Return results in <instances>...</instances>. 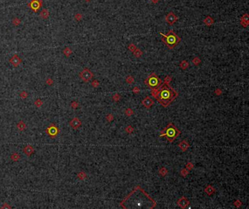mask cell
<instances>
[{
    "instance_id": "6da1fadb",
    "label": "cell",
    "mask_w": 249,
    "mask_h": 209,
    "mask_svg": "<svg viewBox=\"0 0 249 209\" xmlns=\"http://www.w3.org/2000/svg\"><path fill=\"white\" fill-rule=\"evenodd\" d=\"M122 204H125L124 208L127 209H151V204H154L151 199L145 192L141 190H134L127 198L124 200Z\"/></svg>"
},
{
    "instance_id": "7a4b0ae2",
    "label": "cell",
    "mask_w": 249,
    "mask_h": 209,
    "mask_svg": "<svg viewBox=\"0 0 249 209\" xmlns=\"http://www.w3.org/2000/svg\"><path fill=\"white\" fill-rule=\"evenodd\" d=\"M153 90L156 92V94H153V96L164 107L169 106L178 96L177 92L167 83L161 85L159 89Z\"/></svg>"
},
{
    "instance_id": "3957f363",
    "label": "cell",
    "mask_w": 249,
    "mask_h": 209,
    "mask_svg": "<svg viewBox=\"0 0 249 209\" xmlns=\"http://www.w3.org/2000/svg\"><path fill=\"white\" fill-rule=\"evenodd\" d=\"M179 134L180 131L177 129V128L172 123H170L166 127L164 132L161 133V136H165L168 141L173 142L179 136Z\"/></svg>"
},
{
    "instance_id": "277c9868",
    "label": "cell",
    "mask_w": 249,
    "mask_h": 209,
    "mask_svg": "<svg viewBox=\"0 0 249 209\" xmlns=\"http://www.w3.org/2000/svg\"><path fill=\"white\" fill-rule=\"evenodd\" d=\"M160 34L162 35L163 37H164V39H163L162 41L170 49L175 48L181 40V39L179 38L178 37V35L175 32H173V31H170V32L168 33L167 35H164L162 33H160Z\"/></svg>"
},
{
    "instance_id": "5b68a950",
    "label": "cell",
    "mask_w": 249,
    "mask_h": 209,
    "mask_svg": "<svg viewBox=\"0 0 249 209\" xmlns=\"http://www.w3.org/2000/svg\"><path fill=\"white\" fill-rule=\"evenodd\" d=\"M145 83L152 90H157L161 87L162 82L156 74L153 73L145 79Z\"/></svg>"
},
{
    "instance_id": "8992f818",
    "label": "cell",
    "mask_w": 249,
    "mask_h": 209,
    "mask_svg": "<svg viewBox=\"0 0 249 209\" xmlns=\"http://www.w3.org/2000/svg\"><path fill=\"white\" fill-rule=\"evenodd\" d=\"M45 132L50 138L53 139L57 136V135L59 133V129L56 126L55 124H51L48 128H46Z\"/></svg>"
},
{
    "instance_id": "52a82bcc",
    "label": "cell",
    "mask_w": 249,
    "mask_h": 209,
    "mask_svg": "<svg viewBox=\"0 0 249 209\" xmlns=\"http://www.w3.org/2000/svg\"><path fill=\"white\" fill-rule=\"evenodd\" d=\"M79 76L84 81V82H88L89 80H91L93 77V73L88 69H84L80 74H79Z\"/></svg>"
},
{
    "instance_id": "ba28073f",
    "label": "cell",
    "mask_w": 249,
    "mask_h": 209,
    "mask_svg": "<svg viewBox=\"0 0 249 209\" xmlns=\"http://www.w3.org/2000/svg\"><path fill=\"white\" fill-rule=\"evenodd\" d=\"M28 6L34 12H37L42 6V0H31L28 4Z\"/></svg>"
},
{
    "instance_id": "9c48e42d",
    "label": "cell",
    "mask_w": 249,
    "mask_h": 209,
    "mask_svg": "<svg viewBox=\"0 0 249 209\" xmlns=\"http://www.w3.org/2000/svg\"><path fill=\"white\" fill-rule=\"evenodd\" d=\"M9 61H10V64L14 67H18L22 63L21 58L18 55H14L12 57L10 58Z\"/></svg>"
},
{
    "instance_id": "30bf717a",
    "label": "cell",
    "mask_w": 249,
    "mask_h": 209,
    "mask_svg": "<svg viewBox=\"0 0 249 209\" xmlns=\"http://www.w3.org/2000/svg\"><path fill=\"white\" fill-rule=\"evenodd\" d=\"M178 18L176 17V15L173 13V12H170L167 16H166V20L167 22L170 24V25H173V23L177 20Z\"/></svg>"
},
{
    "instance_id": "8fae6325",
    "label": "cell",
    "mask_w": 249,
    "mask_h": 209,
    "mask_svg": "<svg viewBox=\"0 0 249 209\" xmlns=\"http://www.w3.org/2000/svg\"><path fill=\"white\" fill-rule=\"evenodd\" d=\"M69 125L73 129H77L81 125V122L77 117H75L74 119H72V121H70Z\"/></svg>"
},
{
    "instance_id": "7c38bea8",
    "label": "cell",
    "mask_w": 249,
    "mask_h": 209,
    "mask_svg": "<svg viewBox=\"0 0 249 209\" xmlns=\"http://www.w3.org/2000/svg\"><path fill=\"white\" fill-rule=\"evenodd\" d=\"M23 152L28 157H30L34 153V148L31 146L28 145V146H26L23 148Z\"/></svg>"
},
{
    "instance_id": "4fadbf2b",
    "label": "cell",
    "mask_w": 249,
    "mask_h": 209,
    "mask_svg": "<svg viewBox=\"0 0 249 209\" xmlns=\"http://www.w3.org/2000/svg\"><path fill=\"white\" fill-rule=\"evenodd\" d=\"M142 103H143V104L145 106L149 108L150 106H151L153 105V101L151 98H149V97H146L143 101Z\"/></svg>"
},
{
    "instance_id": "5bb4252c",
    "label": "cell",
    "mask_w": 249,
    "mask_h": 209,
    "mask_svg": "<svg viewBox=\"0 0 249 209\" xmlns=\"http://www.w3.org/2000/svg\"><path fill=\"white\" fill-rule=\"evenodd\" d=\"M40 17L43 19H47L48 18L49 15H50V12L48 11V9H43L40 12V14H39Z\"/></svg>"
},
{
    "instance_id": "9a60e30c",
    "label": "cell",
    "mask_w": 249,
    "mask_h": 209,
    "mask_svg": "<svg viewBox=\"0 0 249 209\" xmlns=\"http://www.w3.org/2000/svg\"><path fill=\"white\" fill-rule=\"evenodd\" d=\"M12 24L14 25V26H19L20 24V23H21V20H20V19H19L18 18H14L13 19H12Z\"/></svg>"
},
{
    "instance_id": "2e32d148",
    "label": "cell",
    "mask_w": 249,
    "mask_h": 209,
    "mask_svg": "<svg viewBox=\"0 0 249 209\" xmlns=\"http://www.w3.org/2000/svg\"><path fill=\"white\" fill-rule=\"evenodd\" d=\"M63 53H64V54L67 57H69V56L72 54V50H71L70 48H66L64 50Z\"/></svg>"
},
{
    "instance_id": "e0dca14e",
    "label": "cell",
    "mask_w": 249,
    "mask_h": 209,
    "mask_svg": "<svg viewBox=\"0 0 249 209\" xmlns=\"http://www.w3.org/2000/svg\"><path fill=\"white\" fill-rule=\"evenodd\" d=\"M18 128L19 129L20 131H23L26 128V125L23 121H20L18 124Z\"/></svg>"
},
{
    "instance_id": "ac0fdd59",
    "label": "cell",
    "mask_w": 249,
    "mask_h": 209,
    "mask_svg": "<svg viewBox=\"0 0 249 209\" xmlns=\"http://www.w3.org/2000/svg\"><path fill=\"white\" fill-rule=\"evenodd\" d=\"M204 22H205V23L206 25H208V26H211V25L213 24V19L211 18V17H207V18H205V20Z\"/></svg>"
},
{
    "instance_id": "d6986e66",
    "label": "cell",
    "mask_w": 249,
    "mask_h": 209,
    "mask_svg": "<svg viewBox=\"0 0 249 209\" xmlns=\"http://www.w3.org/2000/svg\"><path fill=\"white\" fill-rule=\"evenodd\" d=\"M75 18L76 20H80L82 19V15L80 13H77L76 15H75Z\"/></svg>"
},
{
    "instance_id": "ffe728a7",
    "label": "cell",
    "mask_w": 249,
    "mask_h": 209,
    "mask_svg": "<svg viewBox=\"0 0 249 209\" xmlns=\"http://www.w3.org/2000/svg\"><path fill=\"white\" fill-rule=\"evenodd\" d=\"M42 102H41L40 100H37V101L35 102V105H37V106H40L42 105Z\"/></svg>"
},
{
    "instance_id": "44dd1931",
    "label": "cell",
    "mask_w": 249,
    "mask_h": 209,
    "mask_svg": "<svg viewBox=\"0 0 249 209\" xmlns=\"http://www.w3.org/2000/svg\"><path fill=\"white\" fill-rule=\"evenodd\" d=\"M53 80L51 79H47V84H48V85H52L53 84Z\"/></svg>"
},
{
    "instance_id": "7402d4cb",
    "label": "cell",
    "mask_w": 249,
    "mask_h": 209,
    "mask_svg": "<svg viewBox=\"0 0 249 209\" xmlns=\"http://www.w3.org/2000/svg\"><path fill=\"white\" fill-rule=\"evenodd\" d=\"M151 1H153V3H157L159 1V0H151Z\"/></svg>"
},
{
    "instance_id": "603a6c76",
    "label": "cell",
    "mask_w": 249,
    "mask_h": 209,
    "mask_svg": "<svg viewBox=\"0 0 249 209\" xmlns=\"http://www.w3.org/2000/svg\"><path fill=\"white\" fill-rule=\"evenodd\" d=\"M85 1H90L91 0H85Z\"/></svg>"
}]
</instances>
